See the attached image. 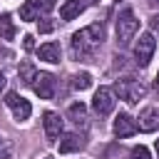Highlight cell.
I'll return each instance as SVG.
<instances>
[{
    "mask_svg": "<svg viewBox=\"0 0 159 159\" xmlns=\"http://www.w3.org/2000/svg\"><path fill=\"white\" fill-rule=\"evenodd\" d=\"M104 42V25L102 22H94L89 27H82L72 35V55L77 60H92L94 52L99 50V45Z\"/></svg>",
    "mask_w": 159,
    "mask_h": 159,
    "instance_id": "obj_1",
    "label": "cell"
},
{
    "mask_svg": "<svg viewBox=\"0 0 159 159\" xmlns=\"http://www.w3.org/2000/svg\"><path fill=\"white\" fill-rule=\"evenodd\" d=\"M114 94H119V99H124L129 104H137L147 94V87L139 80H134V77H119L114 82Z\"/></svg>",
    "mask_w": 159,
    "mask_h": 159,
    "instance_id": "obj_2",
    "label": "cell"
},
{
    "mask_svg": "<svg viewBox=\"0 0 159 159\" xmlns=\"http://www.w3.org/2000/svg\"><path fill=\"white\" fill-rule=\"evenodd\" d=\"M137 30H139V20L134 17V12L129 7H124L117 17V45H122V47L129 45L132 37L137 35Z\"/></svg>",
    "mask_w": 159,
    "mask_h": 159,
    "instance_id": "obj_3",
    "label": "cell"
},
{
    "mask_svg": "<svg viewBox=\"0 0 159 159\" xmlns=\"http://www.w3.org/2000/svg\"><path fill=\"white\" fill-rule=\"evenodd\" d=\"M114 89H109V87H99L97 92H94V97H92V109H94V114H99V117H107V114H112V109H114Z\"/></svg>",
    "mask_w": 159,
    "mask_h": 159,
    "instance_id": "obj_4",
    "label": "cell"
},
{
    "mask_svg": "<svg viewBox=\"0 0 159 159\" xmlns=\"http://www.w3.org/2000/svg\"><path fill=\"white\" fill-rule=\"evenodd\" d=\"M154 47H157L154 35H152V32H142L139 40H137V45H134V57H137V62H139L142 67L149 65V60H152V55H154Z\"/></svg>",
    "mask_w": 159,
    "mask_h": 159,
    "instance_id": "obj_5",
    "label": "cell"
},
{
    "mask_svg": "<svg viewBox=\"0 0 159 159\" xmlns=\"http://www.w3.org/2000/svg\"><path fill=\"white\" fill-rule=\"evenodd\" d=\"M32 89L40 99H52L55 97V89H57V82L50 72H37L35 82H32Z\"/></svg>",
    "mask_w": 159,
    "mask_h": 159,
    "instance_id": "obj_6",
    "label": "cell"
},
{
    "mask_svg": "<svg viewBox=\"0 0 159 159\" xmlns=\"http://www.w3.org/2000/svg\"><path fill=\"white\" fill-rule=\"evenodd\" d=\"M5 104L12 109V114H15L17 122H25V119L32 114V104H30L27 99H22L17 92H7V94H5Z\"/></svg>",
    "mask_w": 159,
    "mask_h": 159,
    "instance_id": "obj_7",
    "label": "cell"
},
{
    "mask_svg": "<svg viewBox=\"0 0 159 159\" xmlns=\"http://www.w3.org/2000/svg\"><path fill=\"white\" fill-rule=\"evenodd\" d=\"M42 127H45V137L47 142H55L62 134V119L57 112H45L42 114Z\"/></svg>",
    "mask_w": 159,
    "mask_h": 159,
    "instance_id": "obj_8",
    "label": "cell"
},
{
    "mask_svg": "<svg viewBox=\"0 0 159 159\" xmlns=\"http://www.w3.org/2000/svg\"><path fill=\"white\" fill-rule=\"evenodd\" d=\"M137 129H139V127H137L134 117H129L127 112H119V114H117V119H114V134H117L119 139H124V137H132Z\"/></svg>",
    "mask_w": 159,
    "mask_h": 159,
    "instance_id": "obj_9",
    "label": "cell"
},
{
    "mask_svg": "<svg viewBox=\"0 0 159 159\" xmlns=\"http://www.w3.org/2000/svg\"><path fill=\"white\" fill-rule=\"evenodd\" d=\"M137 127H139L142 132H157V129H159V109H154V107L142 109Z\"/></svg>",
    "mask_w": 159,
    "mask_h": 159,
    "instance_id": "obj_10",
    "label": "cell"
},
{
    "mask_svg": "<svg viewBox=\"0 0 159 159\" xmlns=\"http://www.w3.org/2000/svg\"><path fill=\"white\" fill-rule=\"evenodd\" d=\"M87 5H89V0H67V2H62V7H60V17H62V20H75V17H80V15L84 12Z\"/></svg>",
    "mask_w": 159,
    "mask_h": 159,
    "instance_id": "obj_11",
    "label": "cell"
},
{
    "mask_svg": "<svg viewBox=\"0 0 159 159\" xmlns=\"http://www.w3.org/2000/svg\"><path fill=\"white\" fill-rule=\"evenodd\" d=\"M37 55H40V60L57 65V62H60V57H62V50H60V45H57V42H45V45H40Z\"/></svg>",
    "mask_w": 159,
    "mask_h": 159,
    "instance_id": "obj_12",
    "label": "cell"
},
{
    "mask_svg": "<svg viewBox=\"0 0 159 159\" xmlns=\"http://www.w3.org/2000/svg\"><path fill=\"white\" fill-rule=\"evenodd\" d=\"M84 147V139L80 134H65L60 139V154H72V152H80Z\"/></svg>",
    "mask_w": 159,
    "mask_h": 159,
    "instance_id": "obj_13",
    "label": "cell"
},
{
    "mask_svg": "<svg viewBox=\"0 0 159 159\" xmlns=\"http://www.w3.org/2000/svg\"><path fill=\"white\" fill-rule=\"evenodd\" d=\"M67 117L77 124V127H82V129H87V107L82 104V102H75V104H70V109H67Z\"/></svg>",
    "mask_w": 159,
    "mask_h": 159,
    "instance_id": "obj_14",
    "label": "cell"
},
{
    "mask_svg": "<svg viewBox=\"0 0 159 159\" xmlns=\"http://www.w3.org/2000/svg\"><path fill=\"white\" fill-rule=\"evenodd\" d=\"M40 5H37V0H25L22 5H20V20H25V22H30V20H40Z\"/></svg>",
    "mask_w": 159,
    "mask_h": 159,
    "instance_id": "obj_15",
    "label": "cell"
},
{
    "mask_svg": "<svg viewBox=\"0 0 159 159\" xmlns=\"http://www.w3.org/2000/svg\"><path fill=\"white\" fill-rule=\"evenodd\" d=\"M15 37V22L7 12L0 15V40H12Z\"/></svg>",
    "mask_w": 159,
    "mask_h": 159,
    "instance_id": "obj_16",
    "label": "cell"
},
{
    "mask_svg": "<svg viewBox=\"0 0 159 159\" xmlns=\"http://www.w3.org/2000/svg\"><path fill=\"white\" fill-rule=\"evenodd\" d=\"M17 75H20V80H22L25 84H32V82H35V77H37V70H35V65H32V62H20Z\"/></svg>",
    "mask_w": 159,
    "mask_h": 159,
    "instance_id": "obj_17",
    "label": "cell"
},
{
    "mask_svg": "<svg viewBox=\"0 0 159 159\" xmlns=\"http://www.w3.org/2000/svg\"><path fill=\"white\" fill-rule=\"evenodd\" d=\"M72 87L80 89V92H82V89H89V87H92V75H89V72L75 75V77H72Z\"/></svg>",
    "mask_w": 159,
    "mask_h": 159,
    "instance_id": "obj_18",
    "label": "cell"
},
{
    "mask_svg": "<svg viewBox=\"0 0 159 159\" xmlns=\"http://www.w3.org/2000/svg\"><path fill=\"white\" fill-rule=\"evenodd\" d=\"M12 149H15V144L10 139H0V159H10L12 157Z\"/></svg>",
    "mask_w": 159,
    "mask_h": 159,
    "instance_id": "obj_19",
    "label": "cell"
},
{
    "mask_svg": "<svg viewBox=\"0 0 159 159\" xmlns=\"http://www.w3.org/2000/svg\"><path fill=\"white\" fill-rule=\"evenodd\" d=\"M132 159H152V154H149L147 147H134L132 149Z\"/></svg>",
    "mask_w": 159,
    "mask_h": 159,
    "instance_id": "obj_20",
    "label": "cell"
},
{
    "mask_svg": "<svg viewBox=\"0 0 159 159\" xmlns=\"http://www.w3.org/2000/svg\"><path fill=\"white\" fill-rule=\"evenodd\" d=\"M37 5H40V12H42V15H47V12L55 7V0H37Z\"/></svg>",
    "mask_w": 159,
    "mask_h": 159,
    "instance_id": "obj_21",
    "label": "cell"
},
{
    "mask_svg": "<svg viewBox=\"0 0 159 159\" xmlns=\"http://www.w3.org/2000/svg\"><path fill=\"white\" fill-rule=\"evenodd\" d=\"M149 25H152V32H157V35H159V12L149 17Z\"/></svg>",
    "mask_w": 159,
    "mask_h": 159,
    "instance_id": "obj_22",
    "label": "cell"
},
{
    "mask_svg": "<svg viewBox=\"0 0 159 159\" xmlns=\"http://www.w3.org/2000/svg\"><path fill=\"white\" fill-rule=\"evenodd\" d=\"M52 27H55V25H52L50 20H45V22H40V25H37V30H40V32H52Z\"/></svg>",
    "mask_w": 159,
    "mask_h": 159,
    "instance_id": "obj_23",
    "label": "cell"
},
{
    "mask_svg": "<svg viewBox=\"0 0 159 159\" xmlns=\"http://www.w3.org/2000/svg\"><path fill=\"white\" fill-rule=\"evenodd\" d=\"M22 40H25V42H22V45H25V50H32V47H35V42H32L35 37H32V35H25Z\"/></svg>",
    "mask_w": 159,
    "mask_h": 159,
    "instance_id": "obj_24",
    "label": "cell"
},
{
    "mask_svg": "<svg viewBox=\"0 0 159 159\" xmlns=\"http://www.w3.org/2000/svg\"><path fill=\"white\" fill-rule=\"evenodd\" d=\"M2 87H5V75L0 72V89H2Z\"/></svg>",
    "mask_w": 159,
    "mask_h": 159,
    "instance_id": "obj_25",
    "label": "cell"
},
{
    "mask_svg": "<svg viewBox=\"0 0 159 159\" xmlns=\"http://www.w3.org/2000/svg\"><path fill=\"white\" fill-rule=\"evenodd\" d=\"M147 2H149L152 7H159V0H147Z\"/></svg>",
    "mask_w": 159,
    "mask_h": 159,
    "instance_id": "obj_26",
    "label": "cell"
},
{
    "mask_svg": "<svg viewBox=\"0 0 159 159\" xmlns=\"http://www.w3.org/2000/svg\"><path fill=\"white\" fill-rule=\"evenodd\" d=\"M154 84H157V87H159V72H157V80H154Z\"/></svg>",
    "mask_w": 159,
    "mask_h": 159,
    "instance_id": "obj_27",
    "label": "cell"
},
{
    "mask_svg": "<svg viewBox=\"0 0 159 159\" xmlns=\"http://www.w3.org/2000/svg\"><path fill=\"white\" fill-rule=\"evenodd\" d=\"M157 154H159V139H157Z\"/></svg>",
    "mask_w": 159,
    "mask_h": 159,
    "instance_id": "obj_28",
    "label": "cell"
},
{
    "mask_svg": "<svg viewBox=\"0 0 159 159\" xmlns=\"http://www.w3.org/2000/svg\"><path fill=\"white\" fill-rule=\"evenodd\" d=\"M42 159H52V157H42Z\"/></svg>",
    "mask_w": 159,
    "mask_h": 159,
    "instance_id": "obj_29",
    "label": "cell"
}]
</instances>
